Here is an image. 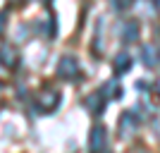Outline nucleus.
Listing matches in <instances>:
<instances>
[{"instance_id": "obj_1", "label": "nucleus", "mask_w": 160, "mask_h": 153, "mask_svg": "<svg viewBox=\"0 0 160 153\" xmlns=\"http://www.w3.org/2000/svg\"><path fill=\"white\" fill-rule=\"evenodd\" d=\"M79 62H77V58L74 55H62L60 58V65H58V77L65 81H77L79 79Z\"/></svg>"}, {"instance_id": "obj_2", "label": "nucleus", "mask_w": 160, "mask_h": 153, "mask_svg": "<svg viewBox=\"0 0 160 153\" xmlns=\"http://www.w3.org/2000/svg\"><path fill=\"white\" fill-rule=\"evenodd\" d=\"M36 105H38L41 113H53L55 108L60 105V91L58 89H43L41 91V96L36 98Z\"/></svg>"}, {"instance_id": "obj_3", "label": "nucleus", "mask_w": 160, "mask_h": 153, "mask_svg": "<svg viewBox=\"0 0 160 153\" xmlns=\"http://www.w3.org/2000/svg\"><path fill=\"white\" fill-rule=\"evenodd\" d=\"M108 148V129L103 125H96L88 134V153H103Z\"/></svg>"}, {"instance_id": "obj_4", "label": "nucleus", "mask_w": 160, "mask_h": 153, "mask_svg": "<svg viewBox=\"0 0 160 153\" xmlns=\"http://www.w3.org/2000/svg\"><path fill=\"white\" fill-rule=\"evenodd\" d=\"M0 65L5 69H14L19 65V50L14 46H10V43H2L0 46Z\"/></svg>"}, {"instance_id": "obj_5", "label": "nucleus", "mask_w": 160, "mask_h": 153, "mask_svg": "<svg viewBox=\"0 0 160 153\" xmlns=\"http://www.w3.org/2000/svg\"><path fill=\"white\" fill-rule=\"evenodd\" d=\"M141 62L146 67H155L160 62V48L155 43H143L141 46Z\"/></svg>"}, {"instance_id": "obj_6", "label": "nucleus", "mask_w": 160, "mask_h": 153, "mask_svg": "<svg viewBox=\"0 0 160 153\" xmlns=\"http://www.w3.org/2000/svg\"><path fill=\"white\" fill-rule=\"evenodd\" d=\"M136 127H139V117H136L134 110L122 113V117H120V134L122 136H132V134L136 132Z\"/></svg>"}, {"instance_id": "obj_7", "label": "nucleus", "mask_w": 160, "mask_h": 153, "mask_svg": "<svg viewBox=\"0 0 160 153\" xmlns=\"http://www.w3.org/2000/svg\"><path fill=\"white\" fill-rule=\"evenodd\" d=\"M120 36H122V41H124V43H136V41H139V22H136V19L122 22Z\"/></svg>"}, {"instance_id": "obj_8", "label": "nucleus", "mask_w": 160, "mask_h": 153, "mask_svg": "<svg viewBox=\"0 0 160 153\" xmlns=\"http://www.w3.org/2000/svg\"><path fill=\"white\" fill-rule=\"evenodd\" d=\"M84 105H86L88 113L93 115H100L103 113V108H105V98H103V93H91V96H86V100H84Z\"/></svg>"}, {"instance_id": "obj_9", "label": "nucleus", "mask_w": 160, "mask_h": 153, "mask_svg": "<svg viewBox=\"0 0 160 153\" xmlns=\"http://www.w3.org/2000/svg\"><path fill=\"white\" fill-rule=\"evenodd\" d=\"M112 67H115V74H117V77H120V74H124V72H129V69H132V55L117 53V55H115Z\"/></svg>"}, {"instance_id": "obj_10", "label": "nucleus", "mask_w": 160, "mask_h": 153, "mask_svg": "<svg viewBox=\"0 0 160 153\" xmlns=\"http://www.w3.org/2000/svg\"><path fill=\"white\" fill-rule=\"evenodd\" d=\"M100 93H103V98H110V100L120 98V96H122L120 81H117V79H110V81H108V84H105V86L100 89Z\"/></svg>"}, {"instance_id": "obj_11", "label": "nucleus", "mask_w": 160, "mask_h": 153, "mask_svg": "<svg viewBox=\"0 0 160 153\" xmlns=\"http://www.w3.org/2000/svg\"><path fill=\"white\" fill-rule=\"evenodd\" d=\"M5 27H7V14H5V12H0V33L5 31Z\"/></svg>"}, {"instance_id": "obj_12", "label": "nucleus", "mask_w": 160, "mask_h": 153, "mask_svg": "<svg viewBox=\"0 0 160 153\" xmlns=\"http://www.w3.org/2000/svg\"><path fill=\"white\" fill-rule=\"evenodd\" d=\"M153 132H155V134L160 136V115H158V117L153 120Z\"/></svg>"}, {"instance_id": "obj_13", "label": "nucleus", "mask_w": 160, "mask_h": 153, "mask_svg": "<svg viewBox=\"0 0 160 153\" xmlns=\"http://www.w3.org/2000/svg\"><path fill=\"white\" fill-rule=\"evenodd\" d=\"M136 89H139V91H148V89H151V84H148V81H139V84H136Z\"/></svg>"}, {"instance_id": "obj_14", "label": "nucleus", "mask_w": 160, "mask_h": 153, "mask_svg": "<svg viewBox=\"0 0 160 153\" xmlns=\"http://www.w3.org/2000/svg\"><path fill=\"white\" fill-rule=\"evenodd\" d=\"M115 10H127V7H129V3H115Z\"/></svg>"}, {"instance_id": "obj_15", "label": "nucleus", "mask_w": 160, "mask_h": 153, "mask_svg": "<svg viewBox=\"0 0 160 153\" xmlns=\"http://www.w3.org/2000/svg\"><path fill=\"white\" fill-rule=\"evenodd\" d=\"M155 91H158V96H160V81H158V86H155Z\"/></svg>"}]
</instances>
